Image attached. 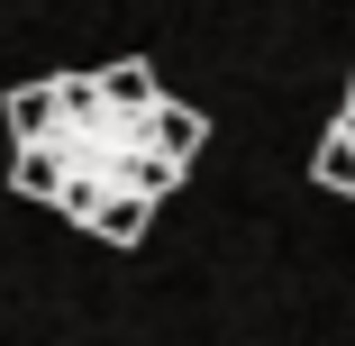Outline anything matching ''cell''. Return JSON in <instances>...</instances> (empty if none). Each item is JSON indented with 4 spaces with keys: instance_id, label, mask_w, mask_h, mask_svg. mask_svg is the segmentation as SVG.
Listing matches in <instances>:
<instances>
[{
    "instance_id": "cell-3",
    "label": "cell",
    "mask_w": 355,
    "mask_h": 346,
    "mask_svg": "<svg viewBox=\"0 0 355 346\" xmlns=\"http://www.w3.org/2000/svg\"><path fill=\"white\" fill-rule=\"evenodd\" d=\"M337 137H346V146H355V83H346V110H337Z\"/></svg>"
},
{
    "instance_id": "cell-1",
    "label": "cell",
    "mask_w": 355,
    "mask_h": 346,
    "mask_svg": "<svg viewBox=\"0 0 355 346\" xmlns=\"http://www.w3.org/2000/svg\"><path fill=\"white\" fill-rule=\"evenodd\" d=\"M209 119L173 101L146 64H110V73H55L10 92V191L46 200L73 228L137 246L146 210L191 173Z\"/></svg>"
},
{
    "instance_id": "cell-2",
    "label": "cell",
    "mask_w": 355,
    "mask_h": 346,
    "mask_svg": "<svg viewBox=\"0 0 355 346\" xmlns=\"http://www.w3.org/2000/svg\"><path fill=\"white\" fill-rule=\"evenodd\" d=\"M310 173H319L328 191H355V146H346L337 128H328V146H319V164H310Z\"/></svg>"
}]
</instances>
